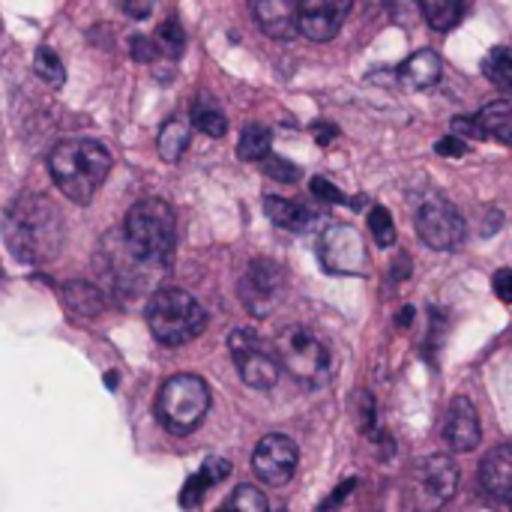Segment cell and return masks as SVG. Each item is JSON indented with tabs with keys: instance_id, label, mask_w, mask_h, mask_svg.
<instances>
[{
	"instance_id": "obj_1",
	"label": "cell",
	"mask_w": 512,
	"mask_h": 512,
	"mask_svg": "<svg viewBox=\"0 0 512 512\" xmlns=\"http://www.w3.org/2000/svg\"><path fill=\"white\" fill-rule=\"evenodd\" d=\"M3 240L15 261L48 264L63 246V216L45 195H18L3 216Z\"/></svg>"
},
{
	"instance_id": "obj_2",
	"label": "cell",
	"mask_w": 512,
	"mask_h": 512,
	"mask_svg": "<svg viewBox=\"0 0 512 512\" xmlns=\"http://www.w3.org/2000/svg\"><path fill=\"white\" fill-rule=\"evenodd\" d=\"M48 171L54 186L75 204H90L111 171V153L90 138L60 141L48 153Z\"/></svg>"
},
{
	"instance_id": "obj_3",
	"label": "cell",
	"mask_w": 512,
	"mask_h": 512,
	"mask_svg": "<svg viewBox=\"0 0 512 512\" xmlns=\"http://www.w3.org/2000/svg\"><path fill=\"white\" fill-rule=\"evenodd\" d=\"M123 249L138 267L165 270L174 255V213L162 198L132 204L123 222Z\"/></svg>"
},
{
	"instance_id": "obj_4",
	"label": "cell",
	"mask_w": 512,
	"mask_h": 512,
	"mask_svg": "<svg viewBox=\"0 0 512 512\" xmlns=\"http://www.w3.org/2000/svg\"><path fill=\"white\" fill-rule=\"evenodd\" d=\"M144 318H147L153 339L168 348H180L198 339L207 327V312L201 309V303L189 291H180V288L156 291L147 300Z\"/></svg>"
},
{
	"instance_id": "obj_5",
	"label": "cell",
	"mask_w": 512,
	"mask_h": 512,
	"mask_svg": "<svg viewBox=\"0 0 512 512\" xmlns=\"http://www.w3.org/2000/svg\"><path fill=\"white\" fill-rule=\"evenodd\" d=\"M276 354L282 369L303 387H327L333 381V348L330 342L306 324H291L276 336Z\"/></svg>"
},
{
	"instance_id": "obj_6",
	"label": "cell",
	"mask_w": 512,
	"mask_h": 512,
	"mask_svg": "<svg viewBox=\"0 0 512 512\" xmlns=\"http://www.w3.org/2000/svg\"><path fill=\"white\" fill-rule=\"evenodd\" d=\"M210 387L198 375H174L162 384L156 417L171 435H192L210 411Z\"/></svg>"
},
{
	"instance_id": "obj_7",
	"label": "cell",
	"mask_w": 512,
	"mask_h": 512,
	"mask_svg": "<svg viewBox=\"0 0 512 512\" xmlns=\"http://www.w3.org/2000/svg\"><path fill=\"white\" fill-rule=\"evenodd\" d=\"M228 351L237 366V375L252 390H273L282 375V360L255 330H234L228 336Z\"/></svg>"
},
{
	"instance_id": "obj_8",
	"label": "cell",
	"mask_w": 512,
	"mask_h": 512,
	"mask_svg": "<svg viewBox=\"0 0 512 512\" xmlns=\"http://www.w3.org/2000/svg\"><path fill=\"white\" fill-rule=\"evenodd\" d=\"M459 489V468L450 456H429L411 474V504L417 512L441 510Z\"/></svg>"
},
{
	"instance_id": "obj_9",
	"label": "cell",
	"mask_w": 512,
	"mask_h": 512,
	"mask_svg": "<svg viewBox=\"0 0 512 512\" xmlns=\"http://www.w3.org/2000/svg\"><path fill=\"white\" fill-rule=\"evenodd\" d=\"M417 234L426 246L453 252L465 243V219L447 198L432 195L417 207Z\"/></svg>"
},
{
	"instance_id": "obj_10",
	"label": "cell",
	"mask_w": 512,
	"mask_h": 512,
	"mask_svg": "<svg viewBox=\"0 0 512 512\" xmlns=\"http://www.w3.org/2000/svg\"><path fill=\"white\" fill-rule=\"evenodd\" d=\"M318 258L324 270L336 276H366L369 270L363 237L351 225H330L318 240Z\"/></svg>"
},
{
	"instance_id": "obj_11",
	"label": "cell",
	"mask_w": 512,
	"mask_h": 512,
	"mask_svg": "<svg viewBox=\"0 0 512 512\" xmlns=\"http://www.w3.org/2000/svg\"><path fill=\"white\" fill-rule=\"evenodd\" d=\"M285 297V270L270 261V258H258L246 267L243 279H240V300L243 306L255 315V318H267L279 309Z\"/></svg>"
},
{
	"instance_id": "obj_12",
	"label": "cell",
	"mask_w": 512,
	"mask_h": 512,
	"mask_svg": "<svg viewBox=\"0 0 512 512\" xmlns=\"http://www.w3.org/2000/svg\"><path fill=\"white\" fill-rule=\"evenodd\" d=\"M300 465V450L288 435H264L252 453V471L267 486H285L294 480Z\"/></svg>"
},
{
	"instance_id": "obj_13",
	"label": "cell",
	"mask_w": 512,
	"mask_h": 512,
	"mask_svg": "<svg viewBox=\"0 0 512 512\" xmlns=\"http://www.w3.org/2000/svg\"><path fill=\"white\" fill-rule=\"evenodd\" d=\"M351 9L354 0H300V33L312 42H330Z\"/></svg>"
},
{
	"instance_id": "obj_14",
	"label": "cell",
	"mask_w": 512,
	"mask_h": 512,
	"mask_svg": "<svg viewBox=\"0 0 512 512\" xmlns=\"http://www.w3.org/2000/svg\"><path fill=\"white\" fill-rule=\"evenodd\" d=\"M441 435H444V444L456 453H471L477 450L480 438H483V426H480V414L474 408L471 399L465 396H456L447 408V417H444V426H441Z\"/></svg>"
},
{
	"instance_id": "obj_15",
	"label": "cell",
	"mask_w": 512,
	"mask_h": 512,
	"mask_svg": "<svg viewBox=\"0 0 512 512\" xmlns=\"http://www.w3.org/2000/svg\"><path fill=\"white\" fill-rule=\"evenodd\" d=\"M252 15L258 27L279 42L300 33V0H252Z\"/></svg>"
},
{
	"instance_id": "obj_16",
	"label": "cell",
	"mask_w": 512,
	"mask_h": 512,
	"mask_svg": "<svg viewBox=\"0 0 512 512\" xmlns=\"http://www.w3.org/2000/svg\"><path fill=\"white\" fill-rule=\"evenodd\" d=\"M480 483L495 501L512 504V444H501L486 453L480 465Z\"/></svg>"
},
{
	"instance_id": "obj_17",
	"label": "cell",
	"mask_w": 512,
	"mask_h": 512,
	"mask_svg": "<svg viewBox=\"0 0 512 512\" xmlns=\"http://www.w3.org/2000/svg\"><path fill=\"white\" fill-rule=\"evenodd\" d=\"M444 60L435 51H417L399 66V78L408 90H429L441 81Z\"/></svg>"
},
{
	"instance_id": "obj_18",
	"label": "cell",
	"mask_w": 512,
	"mask_h": 512,
	"mask_svg": "<svg viewBox=\"0 0 512 512\" xmlns=\"http://www.w3.org/2000/svg\"><path fill=\"white\" fill-rule=\"evenodd\" d=\"M228 474H231V462H228V459H207V462L201 465V471L192 474V477L186 480V486H183V492H180V507H183V510L198 507L201 498H204L216 483H222Z\"/></svg>"
},
{
	"instance_id": "obj_19",
	"label": "cell",
	"mask_w": 512,
	"mask_h": 512,
	"mask_svg": "<svg viewBox=\"0 0 512 512\" xmlns=\"http://www.w3.org/2000/svg\"><path fill=\"white\" fill-rule=\"evenodd\" d=\"M264 213L270 216L273 225H279L282 231H294V234L309 231L312 222H315V213L309 207H303L300 201L276 198V195H267L264 198Z\"/></svg>"
},
{
	"instance_id": "obj_20",
	"label": "cell",
	"mask_w": 512,
	"mask_h": 512,
	"mask_svg": "<svg viewBox=\"0 0 512 512\" xmlns=\"http://www.w3.org/2000/svg\"><path fill=\"white\" fill-rule=\"evenodd\" d=\"M189 120L198 132L210 135V138H222L228 132V117L222 111V105L207 96V93H198L195 102H192V111H189Z\"/></svg>"
},
{
	"instance_id": "obj_21",
	"label": "cell",
	"mask_w": 512,
	"mask_h": 512,
	"mask_svg": "<svg viewBox=\"0 0 512 512\" xmlns=\"http://www.w3.org/2000/svg\"><path fill=\"white\" fill-rule=\"evenodd\" d=\"M189 141H192V120L171 117L159 129V141H156L159 144V156L165 162H180L183 153H186V147H189Z\"/></svg>"
},
{
	"instance_id": "obj_22",
	"label": "cell",
	"mask_w": 512,
	"mask_h": 512,
	"mask_svg": "<svg viewBox=\"0 0 512 512\" xmlns=\"http://www.w3.org/2000/svg\"><path fill=\"white\" fill-rule=\"evenodd\" d=\"M420 9L432 30L447 33L462 24V18L468 12V0H420Z\"/></svg>"
},
{
	"instance_id": "obj_23",
	"label": "cell",
	"mask_w": 512,
	"mask_h": 512,
	"mask_svg": "<svg viewBox=\"0 0 512 512\" xmlns=\"http://www.w3.org/2000/svg\"><path fill=\"white\" fill-rule=\"evenodd\" d=\"M63 303L78 318H96L105 309V300H102L99 288H93L87 282H69L63 288Z\"/></svg>"
},
{
	"instance_id": "obj_24",
	"label": "cell",
	"mask_w": 512,
	"mask_h": 512,
	"mask_svg": "<svg viewBox=\"0 0 512 512\" xmlns=\"http://www.w3.org/2000/svg\"><path fill=\"white\" fill-rule=\"evenodd\" d=\"M483 132L501 144H512V105L507 99H498V102H489L480 114H477Z\"/></svg>"
},
{
	"instance_id": "obj_25",
	"label": "cell",
	"mask_w": 512,
	"mask_h": 512,
	"mask_svg": "<svg viewBox=\"0 0 512 512\" xmlns=\"http://www.w3.org/2000/svg\"><path fill=\"white\" fill-rule=\"evenodd\" d=\"M483 75L512 99V48L510 45H495L483 57Z\"/></svg>"
},
{
	"instance_id": "obj_26",
	"label": "cell",
	"mask_w": 512,
	"mask_h": 512,
	"mask_svg": "<svg viewBox=\"0 0 512 512\" xmlns=\"http://www.w3.org/2000/svg\"><path fill=\"white\" fill-rule=\"evenodd\" d=\"M270 144H273V135L267 126H258V123H249L237 141V156L243 162H264L270 156Z\"/></svg>"
},
{
	"instance_id": "obj_27",
	"label": "cell",
	"mask_w": 512,
	"mask_h": 512,
	"mask_svg": "<svg viewBox=\"0 0 512 512\" xmlns=\"http://www.w3.org/2000/svg\"><path fill=\"white\" fill-rule=\"evenodd\" d=\"M33 69H36V75L51 87V90H60L63 84H66V69H63V60L48 48V45H42L39 51H36V57H33Z\"/></svg>"
},
{
	"instance_id": "obj_28",
	"label": "cell",
	"mask_w": 512,
	"mask_h": 512,
	"mask_svg": "<svg viewBox=\"0 0 512 512\" xmlns=\"http://www.w3.org/2000/svg\"><path fill=\"white\" fill-rule=\"evenodd\" d=\"M219 512H270V504H267V498H264L261 489L240 486V489H234L225 498V504L219 507Z\"/></svg>"
},
{
	"instance_id": "obj_29",
	"label": "cell",
	"mask_w": 512,
	"mask_h": 512,
	"mask_svg": "<svg viewBox=\"0 0 512 512\" xmlns=\"http://www.w3.org/2000/svg\"><path fill=\"white\" fill-rule=\"evenodd\" d=\"M156 42H159V51L165 57H180L183 48H186V30H183V24L177 18L162 21V27L156 33Z\"/></svg>"
},
{
	"instance_id": "obj_30",
	"label": "cell",
	"mask_w": 512,
	"mask_h": 512,
	"mask_svg": "<svg viewBox=\"0 0 512 512\" xmlns=\"http://www.w3.org/2000/svg\"><path fill=\"white\" fill-rule=\"evenodd\" d=\"M369 231L375 237L378 246H393L396 243V225H393V213L387 207H372L369 210Z\"/></svg>"
},
{
	"instance_id": "obj_31",
	"label": "cell",
	"mask_w": 512,
	"mask_h": 512,
	"mask_svg": "<svg viewBox=\"0 0 512 512\" xmlns=\"http://www.w3.org/2000/svg\"><path fill=\"white\" fill-rule=\"evenodd\" d=\"M261 168H264L267 177H273V180H279V183H294V180L300 177V168H297L294 162H288V159H282V156H273V153L261 162Z\"/></svg>"
},
{
	"instance_id": "obj_32",
	"label": "cell",
	"mask_w": 512,
	"mask_h": 512,
	"mask_svg": "<svg viewBox=\"0 0 512 512\" xmlns=\"http://www.w3.org/2000/svg\"><path fill=\"white\" fill-rule=\"evenodd\" d=\"M129 51H132V60H138V63H153L156 54H159V42L150 39V36H144V33H135V36L129 39Z\"/></svg>"
},
{
	"instance_id": "obj_33",
	"label": "cell",
	"mask_w": 512,
	"mask_h": 512,
	"mask_svg": "<svg viewBox=\"0 0 512 512\" xmlns=\"http://www.w3.org/2000/svg\"><path fill=\"white\" fill-rule=\"evenodd\" d=\"M381 3L396 24H411L417 18V6H420V0H381Z\"/></svg>"
},
{
	"instance_id": "obj_34",
	"label": "cell",
	"mask_w": 512,
	"mask_h": 512,
	"mask_svg": "<svg viewBox=\"0 0 512 512\" xmlns=\"http://www.w3.org/2000/svg\"><path fill=\"white\" fill-rule=\"evenodd\" d=\"M312 195L318 198V201H324V204H345L348 198L327 180V177H312Z\"/></svg>"
},
{
	"instance_id": "obj_35",
	"label": "cell",
	"mask_w": 512,
	"mask_h": 512,
	"mask_svg": "<svg viewBox=\"0 0 512 512\" xmlns=\"http://www.w3.org/2000/svg\"><path fill=\"white\" fill-rule=\"evenodd\" d=\"M435 150H438L441 156H447V159H459V156H465V153H468L465 138H459V135H447V138H441Z\"/></svg>"
},
{
	"instance_id": "obj_36",
	"label": "cell",
	"mask_w": 512,
	"mask_h": 512,
	"mask_svg": "<svg viewBox=\"0 0 512 512\" xmlns=\"http://www.w3.org/2000/svg\"><path fill=\"white\" fill-rule=\"evenodd\" d=\"M492 288H495V294L504 300V303H512V270H498L495 273V279H492Z\"/></svg>"
},
{
	"instance_id": "obj_37",
	"label": "cell",
	"mask_w": 512,
	"mask_h": 512,
	"mask_svg": "<svg viewBox=\"0 0 512 512\" xmlns=\"http://www.w3.org/2000/svg\"><path fill=\"white\" fill-rule=\"evenodd\" d=\"M453 132L462 138V135H474V138H486V132H483V126H480V120L474 117V120H468V117H459V120H453Z\"/></svg>"
},
{
	"instance_id": "obj_38",
	"label": "cell",
	"mask_w": 512,
	"mask_h": 512,
	"mask_svg": "<svg viewBox=\"0 0 512 512\" xmlns=\"http://www.w3.org/2000/svg\"><path fill=\"white\" fill-rule=\"evenodd\" d=\"M123 12L135 21H144L153 12V0H123Z\"/></svg>"
},
{
	"instance_id": "obj_39",
	"label": "cell",
	"mask_w": 512,
	"mask_h": 512,
	"mask_svg": "<svg viewBox=\"0 0 512 512\" xmlns=\"http://www.w3.org/2000/svg\"><path fill=\"white\" fill-rule=\"evenodd\" d=\"M312 135L318 138V144H321V147H327V144L339 135V129H336V126H330V123H312Z\"/></svg>"
},
{
	"instance_id": "obj_40",
	"label": "cell",
	"mask_w": 512,
	"mask_h": 512,
	"mask_svg": "<svg viewBox=\"0 0 512 512\" xmlns=\"http://www.w3.org/2000/svg\"><path fill=\"white\" fill-rule=\"evenodd\" d=\"M354 486H357V480H348V483H342V486H339V492H333V495H330V498L321 504V512H327L330 507H333V504H339V501H342V498H345V495H348Z\"/></svg>"
},
{
	"instance_id": "obj_41",
	"label": "cell",
	"mask_w": 512,
	"mask_h": 512,
	"mask_svg": "<svg viewBox=\"0 0 512 512\" xmlns=\"http://www.w3.org/2000/svg\"><path fill=\"white\" fill-rule=\"evenodd\" d=\"M411 318H414V309L408 306V309H402V315H399V327H411Z\"/></svg>"
},
{
	"instance_id": "obj_42",
	"label": "cell",
	"mask_w": 512,
	"mask_h": 512,
	"mask_svg": "<svg viewBox=\"0 0 512 512\" xmlns=\"http://www.w3.org/2000/svg\"><path fill=\"white\" fill-rule=\"evenodd\" d=\"M105 384H108V387H114V384H117V375H114V372H111V375H105Z\"/></svg>"
}]
</instances>
